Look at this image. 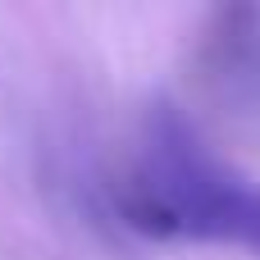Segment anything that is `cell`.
Returning a JSON list of instances; mask_svg holds the SVG:
<instances>
[{"label": "cell", "instance_id": "1", "mask_svg": "<svg viewBox=\"0 0 260 260\" xmlns=\"http://www.w3.org/2000/svg\"><path fill=\"white\" fill-rule=\"evenodd\" d=\"M119 224L155 242H224L260 260V183L219 160L183 114L151 110L110 183Z\"/></svg>", "mask_w": 260, "mask_h": 260}]
</instances>
